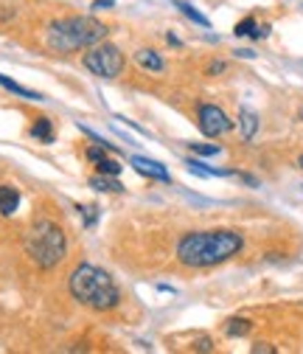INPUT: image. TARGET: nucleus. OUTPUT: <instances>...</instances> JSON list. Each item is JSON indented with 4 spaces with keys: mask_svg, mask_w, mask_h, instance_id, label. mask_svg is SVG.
<instances>
[{
    "mask_svg": "<svg viewBox=\"0 0 303 354\" xmlns=\"http://www.w3.org/2000/svg\"><path fill=\"white\" fill-rule=\"evenodd\" d=\"M239 127H242V138L250 141V138L255 136V129H258V115H255L253 110L242 107V113H239Z\"/></svg>",
    "mask_w": 303,
    "mask_h": 354,
    "instance_id": "10",
    "label": "nucleus"
},
{
    "mask_svg": "<svg viewBox=\"0 0 303 354\" xmlns=\"http://www.w3.org/2000/svg\"><path fill=\"white\" fill-rule=\"evenodd\" d=\"M20 205V192L14 186H0V214L12 216Z\"/></svg>",
    "mask_w": 303,
    "mask_h": 354,
    "instance_id": "8",
    "label": "nucleus"
},
{
    "mask_svg": "<svg viewBox=\"0 0 303 354\" xmlns=\"http://www.w3.org/2000/svg\"><path fill=\"white\" fill-rule=\"evenodd\" d=\"M93 9H113V0H96Z\"/></svg>",
    "mask_w": 303,
    "mask_h": 354,
    "instance_id": "21",
    "label": "nucleus"
},
{
    "mask_svg": "<svg viewBox=\"0 0 303 354\" xmlns=\"http://www.w3.org/2000/svg\"><path fill=\"white\" fill-rule=\"evenodd\" d=\"M197 348H199V351H211L213 346H211V340H208V337H202V340L197 343Z\"/></svg>",
    "mask_w": 303,
    "mask_h": 354,
    "instance_id": "22",
    "label": "nucleus"
},
{
    "mask_svg": "<svg viewBox=\"0 0 303 354\" xmlns=\"http://www.w3.org/2000/svg\"><path fill=\"white\" fill-rule=\"evenodd\" d=\"M90 189L107 192V194H121L124 192V186L115 180V174H93L90 177Z\"/></svg>",
    "mask_w": 303,
    "mask_h": 354,
    "instance_id": "9",
    "label": "nucleus"
},
{
    "mask_svg": "<svg viewBox=\"0 0 303 354\" xmlns=\"http://www.w3.org/2000/svg\"><path fill=\"white\" fill-rule=\"evenodd\" d=\"M175 9H180V12H183L188 20H194L197 26H202V28H211V20H208L205 15H199V12H197L191 3H186V0H175Z\"/></svg>",
    "mask_w": 303,
    "mask_h": 354,
    "instance_id": "14",
    "label": "nucleus"
},
{
    "mask_svg": "<svg viewBox=\"0 0 303 354\" xmlns=\"http://www.w3.org/2000/svg\"><path fill=\"white\" fill-rule=\"evenodd\" d=\"M191 149H194L197 155H205V158L219 155V147H216V144H191Z\"/></svg>",
    "mask_w": 303,
    "mask_h": 354,
    "instance_id": "18",
    "label": "nucleus"
},
{
    "mask_svg": "<svg viewBox=\"0 0 303 354\" xmlns=\"http://www.w3.org/2000/svg\"><path fill=\"white\" fill-rule=\"evenodd\" d=\"M135 62L144 68V71H163V59H160V54L157 51H149V48H144V51H138L135 54Z\"/></svg>",
    "mask_w": 303,
    "mask_h": 354,
    "instance_id": "13",
    "label": "nucleus"
},
{
    "mask_svg": "<svg viewBox=\"0 0 303 354\" xmlns=\"http://www.w3.org/2000/svg\"><path fill=\"white\" fill-rule=\"evenodd\" d=\"M107 37V26L96 17H68L48 26V48L54 54H73L81 48H93Z\"/></svg>",
    "mask_w": 303,
    "mask_h": 354,
    "instance_id": "3",
    "label": "nucleus"
},
{
    "mask_svg": "<svg viewBox=\"0 0 303 354\" xmlns=\"http://www.w3.org/2000/svg\"><path fill=\"white\" fill-rule=\"evenodd\" d=\"M96 166H99V174H115L118 177V171H121V166L113 160V158H101V160H96Z\"/></svg>",
    "mask_w": 303,
    "mask_h": 354,
    "instance_id": "16",
    "label": "nucleus"
},
{
    "mask_svg": "<svg viewBox=\"0 0 303 354\" xmlns=\"http://www.w3.org/2000/svg\"><path fill=\"white\" fill-rule=\"evenodd\" d=\"M300 121H303V107H300Z\"/></svg>",
    "mask_w": 303,
    "mask_h": 354,
    "instance_id": "25",
    "label": "nucleus"
},
{
    "mask_svg": "<svg viewBox=\"0 0 303 354\" xmlns=\"http://www.w3.org/2000/svg\"><path fill=\"white\" fill-rule=\"evenodd\" d=\"M84 68L99 79H115L124 71V54L113 42H99V46L88 48V54H84Z\"/></svg>",
    "mask_w": 303,
    "mask_h": 354,
    "instance_id": "5",
    "label": "nucleus"
},
{
    "mask_svg": "<svg viewBox=\"0 0 303 354\" xmlns=\"http://www.w3.org/2000/svg\"><path fill=\"white\" fill-rule=\"evenodd\" d=\"M31 136L39 141V144H54V127L48 118H37L34 127H31Z\"/></svg>",
    "mask_w": 303,
    "mask_h": 354,
    "instance_id": "12",
    "label": "nucleus"
},
{
    "mask_svg": "<svg viewBox=\"0 0 303 354\" xmlns=\"http://www.w3.org/2000/svg\"><path fill=\"white\" fill-rule=\"evenodd\" d=\"M23 245H26L28 259L42 270L57 268V264L65 259V248H68L62 228L57 223H51V219H37V223L28 228Z\"/></svg>",
    "mask_w": 303,
    "mask_h": 354,
    "instance_id": "4",
    "label": "nucleus"
},
{
    "mask_svg": "<svg viewBox=\"0 0 303 354\" xmlns=\"http://www.w3.org/2000/svg\"><path fill=\"white\" fill-rule=\"evenodd\" d=\"M68 284H70V295L88 309H96V313H107L121 301V290L115 279L107 270L96 268V264H79L70 273Z\"/></svg>",
    "mask_w": 303,
    "mask_h": 354,
    "instance_id": "2",
    "label": "nucleus"
},
{
    "mask_svg": "<svg viewBox=\"0 0 303 354\" xmlns=\"http://www.w3.org/2000/svg\"><path fill=\"white\" fill-rule=\"evenodd\" d=\"M253 351H255V354H262V351H267V354H270V351H275V348H273V346H267V343H255V346H253Z\"/></svg>",
    "mask_w": 303,
    "mask_h": 354,
    "instance_id": "20",
    "label": "nucleus"
},
{
    "mask_svg": "<svg viewBox=\"0 0 303 354\" xmlns=\"http://www.w3.org/2000/svg\"><path fill=\"white\" fill-rule=\"evenodd\" d=\"M222 71H225V65H222V62H213V65L208 68V73H222Z\"/></svg>",
    "mask_w": 303,
    "mask_h": 354,
    "instance_id": "23",
    "label": "nucleus"
},
{
    "mask_svg": "<svg viewBox=\"0 0 303 354\" xmlns=\"http://www.w3.org/2000/svg\"><path fill=\"white\" fill-rule=\"evenodd\" d=\"M244 248L242 234L236 231H191L177 245V259L186 268H213L233 259Z\"/></svg>",
    "mask_w": 303,
    "mask_h": 354,
    "instance_id": "1",
    "label": "nucleus"
},
{
    "mask_svg": "<svg viewBox=\"0 0 303 354\" xmlns=\"http://www.w3.org/2000/svg\"><path fill=\"white\" fill-rule=\"evenodd\" d=\"M0 84H3L6 91H12L14 96H20V99H28V102H42V96H39L37 91H28V87H23V84L12 82V79H9V76H3V73H0Z\"/></svg>",
    "mask_w": 303,
    "mask_h": 354,
    "instance_id": "11",
    "label": "nucleus"
},
{
    "mask_svg": "<svg viewBox=\"0 0 303 354\" xmlns=\"http://www.w3.org/2000/svg\"><path fill=\"white\" fill-rule=\"evenodd\" d=\"M231 127H233V121L225 115V110H219L216 104H202L199 107V129H202V136L219 138V136H225Z\"/></svg>",
    "mask_w": 303,
    "mask_h": 354,
    "instance_id": "6",
    "label": "nucleus"
},
{
    "mask_svg": "<svg viewBox=\"0 0 303 354\" xmlns=\"http://www.w3.org/2000/svg\"><path fill=\"white\" fill-rule=\"evenodd\" d=\"M129 163L135 166V171H138V174L152 177V180H163V183H168V180H171V177H168V169H166L160 160H149V158L133 155V158H129Z\"/></svg>",
    "mask_w": 303,
    "mask_h": 354,
    "instance_id": "7",
    "label": "nucleus"
},
{
    "mask_svg": "<svg viewBox=\"0 0 303 354\" xmlns=\"http://www.w3.org/2000/svg\"><path fill=\"white\" fill-rule=\"evenodd\" d=\"M250 329H253V324L244 321V318H231V321L225 324V335H231V337H244Z\"/></svg>",
    "mask_w": 303,
    "mask_h": 354,
    "instance_id": "15",
    "label": "nucleus"
},
{
    "mask_svg": "<svg viewBox=\"0 0 303 354\" xmlns=\"http://www.w3.org/2000/svg\"><path fill=\"white\" fill-rule=\"evenodd\" d=\"M297 166H300V169H303V155H300V160H297Z\"/></svg>",
    "mask_w": 303,
    "mask_h": 354,
    "instance_id": "24",
    "label": "nucleus"
},
{
    "mask_svg": "<svg viewBox=\"0 0 303 354\" xmlns=\"http://www.w3.org/2000/svg\"><path fill=\"white\" fill-rule=\"evenodd\" d=\"M255 28H258V26H255V20H253V17H247V20H242V23L236 26V34H239V37H255Z\"/></svg>",
    "mask_w": 303,
    "mask_h": 354,
    "instance_id": "17",
    "label": "nucleus"
},
{
    "mask_svg": "<svg viewBox=\"0 0 303 354\" xmlns=\"http://www.w3.org/2000/svg\"><path fill=\"white\" fill-rule=\"evenodd\" d=\"M101 149H104V147H90V149H88V158H90L93 163H96V160H101V158H104V152H101Z\"/></svg>",
    "mask_w": 303,
    "mask_h": 354,
    "instance_id": "19",
    "label": "nucleus"
}]
</instances>
